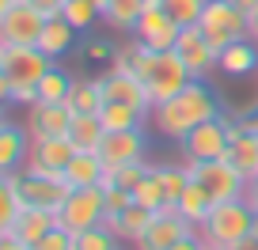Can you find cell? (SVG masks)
<instances>
[{"instance_id":"6da1fadb","label":"cell","mask_w":258,"mask_h":250,"mask_svg":"<svg viewBox=\"0 0 258 250\" xmlns=\"http://www.w3.org/2000/svg\"><path fill=\"white\" fill-rule=\"evenodd\" d=\"M213 118H220L217 95L202 80H190L175 99H167L152 110V129L167 140H186L202 121H213Z\"/></svg>"},{"instance_id":"7a4b0ae2","label":"cell","mask_w":258,"mask_h":250,"mask_svg":"<svg viewBox=\"0 0 258 250\" xmlns=\"http://www.w3.org/2000/svg\"><path fill=\"white\" fill-rule=\"evenodd\" d=\"M53 68L38 46H0V99L16 106L38 103V84Z\"/></svg>"},{"instance_id":"3957f363","label":"cell","mask_w":258,"mask_h":250,"mask_svg":"<svg viewBox=\"0 0 258 250\" xmlns=\"http://www.w3.org/2000/svg\"><path fill=\"white\" fill-rule=\"evenodd\" d=\"M137 76L145 80V91H148L152 110H156L160 103H167V99H175L178 91L194 80L190 68L182 65V57H178L175 49L156 53V49H148V46L141 49V57H137Z\"/></svg>"},{"instance_id":"277c9868","label":"cell","mask_w":258,"mask_h":250,"mask_svg":"<svg viewBox=\"0 0 258 250\" xmlns=\"http://www.w3.org/2000/svg\"><path fill=\"white\" fill-rule=\"evenodd\" d=\"M250 224H254V212L247 209V201H220L213 205V212L202 220L198 227V239L209 250H232L235 242H243L250 235Z\"/></svg>"},{"instance_id":"5b68a950","label":"cell","mask_w":258,"mask_h":250,"mask_svg":"<svg viewBox=\"0 0 258 250\" xmlns=\"http://www.w3.org/2000/svg\"><path fill=\"white\" fill-rule=\"evenodd\" d=\"M198 27H202L205 42H209L217 53H224L228 46L250 38V19H247L243 8H235V0H209L202 19H198Z\"/></svg>"},{"instance_id":"8992f818","label":"cell","mask_w":258,"mask_h":250,"mask_svg":"<svg viewBox=\"0 0 258 250\" xmlns=\"http://www.w3.org/2000/svg\"><path fill=\"white\" fill-rule=\"evenodd\" d=\"M106 220V194L103 186H91V190H73V194L64 197V205L57 209V227L64 231H91Z\"/></svg>"},{"instance_id":"52a82bcc","label":"cell","mask_w":258,"mask_h":250,"mask_svg":"<svg viewBox=\"0 0 258 250\" xmlns=\"http://www.w3.org/2000/svg\"><path fill=\"white\" fill-rule=\"evenodd\" d=\"M186 167H190L194 182L213 197V205L239 201L243 190H247V178L232 167V159H205V163H186Z\"/></svg>"},{"instance_id":"ba28073f","label":"cell","mask_w":258,"mask_h":250,"mask_svg":"<svg viewBox=\"0 0 258 250\" xmlns=\"http://www.w3.org/2000/svg\"><path fill=\"white\" fill-rule=\"evenodd\" d=\"M178 144H182L186 163L228 159V152H232V133H228V118L220 114V118H213V121H202V125H198V129H194L186 140H178Z\"/></svg>"},{"instance_id":"9c48e42d","label":"cell","mask_w":258,"mask_h":250,"mask_svg":"<svg viewBox=\"0 0 258 250\" xmlns=\"http://www.w3.org/2000/svg\"><path fill=\"white\" fill-rule=\"evenodd\" d=\"M178 34H182V27L163 12V0H145V12H141L137 27H133V38L141 46L156 49V53H167V49H175Z\"/></svg>"},{"instance_id":"30bf717a","label":"cell","mask_w":258,"mask_h":250,"mask_svg":"<svg viewBox=\"0 0 258 250\" xmlns=\"http://www.w3.org/2000/svg\"><path fill=\"white\" fill-rule=\"evenodd\" d=\"M42 27H46V16L31 0L12 4V8L0 12V46H38Z\"/></svg>"},{"instance_id":"8fae6325","label":"cell","mask_w":258,"mask_h":250,"mask_svg":"<svg viewBox=\"0 0 258 250\" xmlns=\"http://www.w3.org/2000/svg\"><path fill=\"white\" fill-rule=\"evenodd\" d=\"M19 197H23L27 209H46V212H57L64 205V197L73 194L64 178H46V175H34V171H16L12 175Z\"/></svg>"},{"instance_id":"7c38bea8","label":"cell","mask_w":258,"mask_h":250,"mask_svg":"<svg viewBox=\"0 0 258 250\" xmlns=\"http://www.w3.org/2000/svg\"><path fill=\"white\" fill-rule=\"evenodd\" d=\"M76 144L69 137H49V140H31V152H27V171L46 178H64V167L73 163Z\"/></svg>"},{"instance_id":"4fadbf2b","label":"cell","mask_w":258,"mask_h":250,"mask_svg":"<svg viewBox=\"0 0 258 250\" xmlns=\"http://www.w3.org/2000/svg\"><path fill=\"white\" fill-rule=\"evenodd\" d=\"M175 53L182 57V65L190 68L194 80H205V76L217 68V61H220V53L205 42V34H202V27H198V23L182 27V34H178V42H175Z\"/></svg>"},{"instance_id":"5bb4252c","label":"cell","mask_w":258,"mask_h":250,"mask_svg":"<svg viewBox=\"0 0 258 250\" xmlns=\"http://www.w3.org/2000/svg\"><path fill=\"white\" fill-rule=\"evenodd\" d=\"M69 125H73V110L69 103H34L27 106V125L31 140H49V137H69Z\"/></svg>"},{"instance_id":"9a60e30c","label":"cell","mask_w":258,"mask_h":250,"mask_svg":"<svg viewBox=\"0 0 258 250\" xmlns=\"http://www.w3.org/2000/svg\"><path fill=\"white\" fill-rule=\"evenodd\" d=\"M186 235H194V227L178 216V205H167L163 212H156L152 227H148L145 239L137 242V250H171L178 239H186Z\"/></svg>"},{"instance_id":"2e32d148","label":"cell","mask_w":258,"mask_h":250,"mask_svg":"<svg viewBox=\"0 0 258 250\" xmlns=\"http://www.w3.org/2000/svg\"><path fill=\"white\" fill-rule=\"evenodd\" d=\"M99 159L106 167H125V163H145V129L106 133L99 144Z\"/></svg>"},{"instance_id":"e0dca14e","label":"cell","mask_w":258,"mask_h":250,"mask_svg":"<svg viewBox=\"0 0 258 250\" xmlns=\"http://www.w3.org/2000/svg\"><path fill=\"white\" fill-rule=\"evenodd\" d=\"M103 91H106V103H129V106H141V110H152L148 103V91H145V80L133 72H103Z\"/></svg>"},{"instance_id":"ac0fdd59","label":"cell","mask_w":258,"mask_h":250,"mask_svg":"<svg viewBox=\"0 0 258 250\" xmlns=\"http://www.w3.org/2000/svg\"><path fill=\"white\" fill-rule=\"evenodd\" d=\"M27 152H31V133L4 121L0 125V175H16L19 163H27Z\"/></svg>"},{"instance_id":"d6986e66","label":"cell","mask_w":258,"mask_h":250,"mask_svg":"<svg viewBox=\"0 0 258 250\" xmlns=\"http://www.w3.org/2000/svg\"><path fill=\"white\" fill-rule=\"evenodd\" d=\"M53 227H57V212H46V209H23V216H19L16 224L8 227V231H0V235H16V239H23L27 246L34 250L49 231H53Z\"/></svg>"},{"instance_id":"ffe728a7","label":"cell","mask_w":258,"mask_h":250,"mask_svg":"<svg viewBox=\"0 0 258 250\" xmlns=\"http://www.w3.org/2000/svg\"><path fill=\"white\" fill-rule=\"evenodd\" d=\"M152 220H156L152 209H145V205H133V209H125L121 216H106L103 224L110 227V231L118 235L121 242H133V246H137V242L145 239V231L152 227Z\"/></svg>"},{"instance_id":"44dd1931","label":"cell","mask_w":258,"mask_h":250,"mask_svg":"<svg viewBox=\"0 0 258 250\" xmlns=\"http://www.w3.org/2000/svg\"><path fill=\"white\" fill-rule=\"evenodd\" d=\"M103 171L106 163L99 159V152H76L73 163L64 167V182L69 190H91V186H103Z\"/></svg>"},{"instance_id":"7402d4cb","label":"cell","mask_w":258,"mask_h":250,"mask_svg":"<svg viewBox=\"0 0 258 250\" xmlns=\"http://www.w3.org/2000/svg\"><path fill=\"white\" fill-rule=\"evenodd\" d=\"M152 118V110H141V106L129 103H106L99 110V121H103L106 133H125V129H145V121Z\"/></svg>"},{"instance_id":"603a6c76","label":"cell","mask_w":258,"mask_h":250,"mask_svg":"<svg viewBox=\"0 0 258 250\" xmlns=\"http://www.w3.org/2000/svg\"><path fill=\"white\" fill-rule=\"evenodd\" d=\"M217 68L224 76H250V72H258V42L243 38V42H235V46H228L224 53H220Z\"/></svg>"},{"instance_id":"cb8c5ba5","label":"cell","mask_w":258,"mask_h":250,"mask_svg":"<svg viewBox=\"0 0 258 250\" xmlns=\"http://www.w3.org/2000/svg\"><path fill=\"white\" fill-rule=\"evenodd\" d=\"M76 42V27L69 23V19H46V27H42V38H38V49L49 57V61H57V57H64L69 49H73Z\"/></svg>"},{"instance_id":"d4e9b609","label":"cell","mask_w":258,"mask_h":250,"mask_svg":"<svg viewBox=\"0 0 258 250\" xmlns=\"http://www.w3.org/2000/svg\"><path fill=\"white\" fill-rule=\"evenodd\" d=\"M133 201L145 205V209H152V212H163V209L171 205L167 182H163V171H160V167H148V171H145V178H141L137 190H133Z\"/></svg>"},{"instance_id":"484cf974","label":"cell","mask_w":258,"mask_h":250,"mask_svg":"<svg viewBox=\"0 0 258 250\" xmlns=\"http://www.w3.org/2000/svg\"><path fill=\"white\" fill-rule=\"evenodd\" d=\"M106 129L99 114H73V125H69V140L76 144V152H99Z\"/></svg>"},{"instance_id":"4316f807","label":"cell","mask_w":258,"mask_h":250,"mask_svg":"<svg viewBox=\"0 0 258 250\" xmlns=\"http://www.w3.org/2000/svg\"><path fill=\"white\" fill-rule=\"evenodd\" d=\"M106 106V91H103V80H76L73 84V95H69V110L73 114H99Z\"/></svg>"},{"instance_id":"83f0119b","label":"cell","mask_w":258,"mask_h":250,"mask_svg":"<svg viewBox=\"0 0 258 250\" xmlns=\"http://www.w3.org/2000/svg\"><path fill=\"white\" fill-rule=\"evenodd\" d=\"M175 205H178V216H182L186 224L194 227V231H198V227H202V220L213 212V197L205 194V190H202L198 182H190V186H186V194L178 197Z\"/></svg>"},{"instance_id":"f1b7e54d","label":"cell","mask_w":258,"mask_h":250,"mask_svg":"<svg viewBox=\"0 0 258 250\" xmlns=\"http://www.w3.org/2000/svg\"><path fill=\"white\" fill-rule=\"evenodd\" d=\"M228 159H232V167L239 171L247 182H250V178H258V137H254V133H239V137L232 140Z\"/></svg>"},{"instance_id":"f546056e","label":"cell","mask_w":258,"mask_h":250,"mask_svg":"<svg viewBox=\"0 0 258 250\" xmlns=\"http://www.w3.org/2000/svg\"><path fill=\"white\" fill-rule=\"evenodd\" d=\"M141 12H145V0H110V4H106V12H103V23H110L114 31L133 34Z\"/></svg>"},{"instance_id":"4dcf8cb0","label":"cell","mask_w":258,"mask_h":250,"mask_svg":"<svg viewBox=\"0 0 258 250\" xmlns=\"http://www.w3.org/2000/svg\"><path fill=\"white\" fill-rule=\"evenodd\" d=\"M23 209L27 205H23V197H19L12 175H0V231H8V227L23 216Z\"/></svg>"},{"instance_id":"1f68e13d","label":"cell","mask_w":258,"mask_h":250,"mask_svg":"<svg viewBox=\"0 0 258 250\" xmlns=\"http://www.w3.org/2000/svg\"><path fill=\"white\" fill-rule=\"evenodd\" d=\"M73 76L69 72H61V68H49L46 76H42V84H38V103H69V95H73Z\"/></svg>"},{"instance_id":"d6a6232c","label":"cell","mask_w":258,"mask_h":250,"mask_svg":"<svg viewBox=\"0 0 258 250\" xmlns=\"http://www.w3.org/2000/svg\"><path fill=\"white\" fill-rule=\"evenodd\" d=\"M118 246H121V239H118L106 224L91 227V231L73 235V250H118Z\"/></svg>"},{"instance_id":"836d02e7","label":"cell","mask_w":258,"mask_h":250,"mask_svg":"<svg viewBox=\"0 0 258 250\" xmlns=\"http://www.w3.org/2000/svg\"><path fill=\"white\" fill-rule=\"evenodd\" d=\"M148 163H125V167H106L103 171V190L106 186H121V190H137V182L145 178Z\"/></svg>"},{"instance_id":"e575fe53","label":"cell","mask_w":258,"mask_h":250,"mask_svg":"<svg viewBox=\"0 0 258 250\" xmlns=\"http://www.w3.org/2000/svg\"><path fill=\"white\" fill-rule=\"evenodd\" d=\"M205 4H209V0H163V12H167L178 27H194L202 19Z\"/></svg>"},{"instance_id":"d590c367","label":"cell","mask_w":258,"mask_h":250,"mask_svg":"<svg viewBox=\"0 0 258 250\" xmlns=\"http://www.w3.org/2000/svg\"><path fill=\"white\" fill-rule=\"evenodd\" d=\"M61 19H69L76 31H88V27L95 23V19H103V16H99V8L91 4V0H69L64 12H61Z\"/></svg>"},{"instance_id":"8d00e7d4","label":"cell","mask_w":258,"mask_h":250,"mask_svg":"<svg viewBox=\"0 0 258 250\" xmlns=\"http://www.w3.org/2000/svg\"><path fill=\"white\" fill-rule=\"evenodd\" d=\"M106 216H121L125 209H133V190H121V186H106Z\"/></svg>"},{"instance_id":"74e56055","label":"cell","mask_w":258,"mask_h":250,"mask_svg":"<svg viewBox=\"0 0 258 250\" xmlns=\"http://www.w3.org/2000/svg\"><path fill=\"white\" fill-rule=\"evenodd\" d=\"M34 250H73V231H64V227H53V231H49Z\"/></svg>"},{"instance_id":"f35d334b","label":"cell","mask_w":258,"mask_h":250,"mask_svg":"<svg viewBox=\"0 0 258 250\" xmlns=\"http://www.w3.org/2000/svg\"><path fill=\"white\" fill-rule=\"evenodd\" d=\"M114 49H118V46H110V42H88V57H91V61H114Z\"/></svg>"},{"instance_id":"ab89813d","label":"cell","mask_w":258,"mask_h":250,"mask_svg":"<svg viewBox=\"0 0 258 250\" xmlns=\"http://www.w3.org/2000/svg\"><path fill=\"white\" fill-rule=\"evenodd\" d=\"M243 201H247L250 212H258V178H250V182H247V190H243Z\"/></svg>"},{"instance_id":"60d3db41","label":"cell","mask_w":258,"mask_h":250,"mask_svg":"<svg viewBox=\"0 0 258 250\" xmlns=\"http://www.w3.org/2000/svg\"><path fill=\"white\" fill-rule=\"evenodd\" d=\"M171 250H205V242L198 239V231H194V235H186V239H178Z\"/></svg>"},{"instance_id":"b9f144b4","label":"cell","mask_w":258,"mask_h":250,"mask_svg":"<svg viewBox=\"0 0 258 250\" xmlns=\"http://www.w3.org/2000/svg\"><path fill=\"white\" fill-rule=\"evenodd\" d=\"M0 250H31L23 239H16V235H0Z\"/></svg>"},{"instance_id":"7bdbcfd3","label":"cell","mask_w":258,"mask_h":250,"mask_svg":"<svg viewBox=\"0 0 258 250\" xmlns=\"http://www.w3.org/2000/svg\"><path fill=\"white\" fill-rule=\"evenodd\" d=\"M239 121H243V133H254V137H258V106L250 114H243Z\"/></svg>"},{"instance_id":"ee69618b","label":"cell","mask_w":258,"mask_h":250,"mask_svg":"<svg viewBox=\"0 0 258 250\" xmlns=\"http://www.w3.org/2000/svg\"><path fill=\"white\" fill-rule=\"evenodd\" d=\"M232 250H258V239H254V235H247V239H243V242H235Z\"/></svg>"},{"instance_id":"f6af8a7d","label":"cell","mask_w":258,"mask_h":250,"mask_svg":"<svg viewBox=\"0 0 258 250\" xmlns=\"http://www.w3.org/2000/svg\"><path fill=\"white\" fill-rule=\"evenodd\" d=\"M247 19H250V42H258V8H254V12H250V16H247Z\"/></svg>"},{"instance_id":"bcb514c9","label":"cell","mask_w":258,"mask_h":250,"mask_svg":"<svg viewBox=\"0 0 258 250\" xmlns=\"http://www.w3.org/2000/svg\"><path fill=\"white\" fill-rule=\"evenodd\" d=\"M235 8H243V12H247V16H250V12L258 8V0H235Z\"/></svg>"},{"instance_id":"7dc6e473","label":"cell","mask_w":258,"mask_h":250,"mask_svg":"<svg viewBox=\"0 0 258 250\" xmlns=\"http://www.w3.org/2000/svg\"><path fill=\"white\" fill-rule=\"evenodd\" d=\"M91 4H95V8H99V16H103V12H106V4H110V0H91Z\"/></svg>"},{"instance_id":"c3c4849f","label":"cell","mask_w":258,"mask_h":250,"mask_svg":"<svg viewBox=\"0 0 258 250\" xmlns=\"http://www.w3.org/2000/svg\"><path fill=\"white\" fill-rule=\"evenodd\" d=\"M250 235L258 239V212H254V224H250Z\"/></svg>"},{"instance_id":"681fc988","label":"cell","mask_w":258,"mask_h":250,"mask_svg":"<svg viewBox=\"0 0 258 250\" xmlns=\"http://www.w3.org/2000/svg\"><path fill=\"white\" fill-rule=\"evenodd\" d=\"M205 250H209V246H205Z\"/></svg>"},{"instance_id":"f907efd6","label":"cell","mask_w":258,"mask_h":250,"mask_svg":"<svg viewBox=\"0 0 258 250\" xmlns=\"http://www.w3.org/2000/svg\"><path fill=\"white\" fill-rule=\"evenodd\" d=\"M118 250H121V246H118Z\"/></svg>"}]
</instances>
